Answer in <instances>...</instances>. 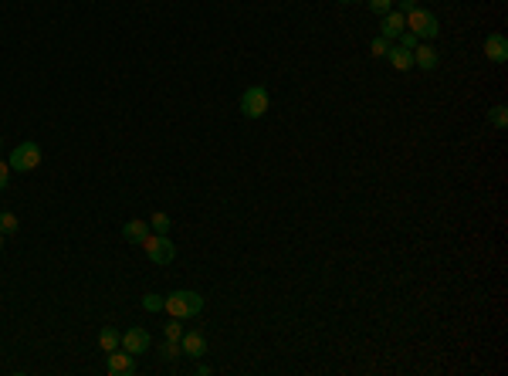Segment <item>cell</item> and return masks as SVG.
<instances>
[{
    "label": "cell",
    "mask_w": 508,
    "mask_h": 376,
    "mask_svg": "<svg viewBox=\"0 0 508 376\" xmlns=\"http://www.w3.org/2000/svg\"><path fill=\"white\" fill-rule=\"evenodd\" d=\"M370 51H373V58H386V51H390V41H386V38H373Z\"/></svg>",
    "instance_id": "obj_20"
},
{
    "label": "cell",
    "mask_w": 508,
    "mask_h": 376,
    "mask_svg": "<svg viewBox=\"0 0 508 376\" xmlns=\"http://www.w3.org/2000/svg\"><path fill=\"white\" fill-rule=\"evenodd\" d=\"M397 41H400V45H403V47H407V51H414V47H417V45H420V38H417V34H414V31H403V34H400V38H397Z\"/></svg>",
    "instance_id": "obj_21"
},
{
    "label": "cell",
    "mask_w": 508,
    "mask_h": 376,
    "mask_svg": "<svg viewBox=\"0 0 508 376\" xmlns=\"http://www.w3.org/2000/svg\"><path fill=\"white\" fill-rule=\"evenodd\" d=\"M437 62H441V55H437V47H434L431 41H420V45L414 47V68L434 72V68H437Z\"/></svg>",
    "instance_id": "obj_11"
},
{
    "label": "cell",
    "mask_w": 508,
    "mask_h": 376,
    "mask_svg": "<svg viewBox=\"0 0 508 376\" xmlns=\"http://www.w3.org/2000/svg\"><path fill=\"white\" fill-rule=\"evenodd\" d=\"M176 356H184V349H180V339H166L163 343V360H176Z\"/></svg>",
    "instance_id": "obj_18"
},
{
    "label": "cell",
    "mask_w": 508,
    "mask_h": 376,
    "mask_svg": "<svg viewBox=\"0 0 508 376\" xmlns=\"http://www.w3.org/2000/svg\"><path fill=\"white\" fill-rule=\"evenodd\" d=\"M403 31H407V14H400V11H386L383 24H380V38H386V41H397Z\"/></svg>",
    "instance_id": "obj_8"
},
{
    "label": "cell",
    "mask_w": 508,
    "mask_h": 376,
    "mask_svg": "<svg viewBox=\"0 0 508 376\" xmlns=\"http://www.w3.org/2000/svg\"><path fill=\"white\" fill-rule=\"evenodd\" d=\"M407 31H414L420 41H434V38L441 34V24H437L434 11H427V7H420V4H417L414 11L407 14Z\"/></svg>",
    "instance_id": "obj_2"
},
{
    "label": "cell",
    "mask_w": 508,
    "mask_h": 376,
    "mask_svg": "<svg viewBox=\"0 0 508 376\" xmlns=\"http://www.w3.org/2000/svg\"><path fill=\"white\" fill-rule=\"evenodd\" d=\"M139 248L146 251V258H149L153 265H169V261L176 258V248H173V241H169L166 234H153V231H149V234L142 237Z\"/></svg>",
    "instance_id": "obj_4"
},
{
    "label": "cell",
    "mask_w": 508,
    "mask_h": 376,
    "mask_svg": "<svg viewBox=\"0 0 508 376\" xmlns=\"http://www.w3.org/2000/svg\"><path fill=\"white\" fill-rule=\"evenodd\" d=\"M370 11L373 14H386V11H393V0H370Z\"/></svg>",
    "instance_id": "obj_23"
},
{
    "label": "cell",
    "mask_w": 508,
    "mask_h": 376,
    "mask_svg": "<svg viewBox=\"0 0 508 376\" xmlns=\"http://www.w3.org/2000/svg\"><path fill=\"white\" fill-rule=\"evenodd\" d=\"M339 4H356V0H339Z\"/></svg>",
    "instance_id": "obj_26"
},
{
    "label": "cell",
    "mask_w": 508,
    "mask_h": 376,
    "mask_svg": "<svg viewBox=\"0 0 508 376\" xmlns=\"http://www.w3.org/2000/svg\"><path fill=\"white\" fill-rule=\"evenodd\" d=\"M0 248H4V234H0Z\"/></svg>",
    "instance_id": "obj_27"
},
{
    "label": "cell",
    "mask_w": 508,
    "mask_h": 376,
    "mask_svg": "<svg viewBox=\"0 0 508 376\" xmlns=\"http://www.w3.org/2000/svg\"><path fill=\"white\" fill-rule=\"evenodd\" d=\"M485 55H488V62L505 64L508 62V38L505 34H488V38H485Z\"/></svg>",
    "instance_id": "obj_10"
},
{
    "label": "cell",
    "mask_w": 508,
    "mask_h": 376,
    "mask_svg": "<svg viewBox=\"0 0 508 376\" xmlns=\"http://www.w3.org/2000/svg\"><path fill=\"white\" fill-rule=\"evenodd\" d=\"M163 312L173 315V319H193V315L203 312V295L201 292H186V288L169 292V295L163 298Z\"/></svg>",
    "instance_id": "obj_1"
},
{
    "label": "cell",
    "mask_w": 508,
    "mask_h": 376,
    "mask_svg": "<svg viewBox=\"0 0 508 376\" xmlns=\"http://www.w3.org/2000/svg\"><path fill=\"white\" fill-rule=\"evenodd\" d=\"M106 366L112 376H132L136 373V356L132 353H125L123 346L119 349H112V353H106Z\"/></svg>",
    "instance_id": "obj_6"
},
{
    "label": "cell",
    "mask_w": 508,
    "mask_h": 376,
    "mask_svg": "<svg viewBox=\"0 0 508 376\" xmlns=\"http://www.w3.org/2000/svg\"><path fill=\"white\" fill-rule=\"evenodd\" d=\"M123 349H125V353H132V356L146 353V349H149V332L139 329V326L125 329V332H123Z\"/></svg>",
    "instance_id": "obj_9"
},
{
    "label": "cell",
    "mask_w": 508,
    "mask_h": 376,
    "mask_svg": "<svg viewBox=\"0 0 508 376\" xmlns=\"http://www.w3.org/2000/svg\"><path fill=\"white\" fill-rule=\"evenodd\" d=\"M492 125H495V129H505V125H508L505 106H495V109H492Z\"/></svg>",
    "instance_id": "obj_19"
},
{
    "label": "cell",
    "mask_w": 508,
    "mask_h": 376,
    "mask_svg": "<svg viewBox=\"0 0 508 376\" xmlns=\"http://www.w3.org/2000/svg\"><path fill=\"white\" fill-rule=\"evenodd\" d=\"M98 346H102V353H112V349H119L123 346V332H115L112 326L98 332Z\"/></svg>",
    "instance_id": "obj_14"
},
{
    "label": "cell",
    "mask_w": 508,
    "mask_h": 376,
    "mask_svg": "<svg viewBox=\"0 0 508 376\" xmlns=\"http://www.w3.org/2000/svg\"><path fill=\"white\" fill-rule=\"evenodd\" d=\"M386 62L393 64V68H397V72H410V68H414V51H407V47L403 45H390V51H386Z\"/></svg>",
    "instance_id": "obj_12"
},
{
    "label": "cell",
    "mask_w": 508,
    "mask_h": 376,
    "mask_svg": "<svg viewBox=\"0 0 508 376\" xmlns=\"http://www.w3.org/2000/svg\"><path fill=\"white\" fill-rule=\"evenodd\" d=\"M149 234V224L146 220H129L123 227V237L129 241V244H142V237Z\"/></svg>",
    "instance_id": "obj_13"
},
{
    "label": "cell",
    "mask_w": 508,
    "mask_h": 376,
    "mask_svg": "<svg viewBox=\"0 0 508 376\" xmlns=\"http://www.w3.org/2000/svg\"><path fill=\"white\" fill-rule=\"evenodd\" d=\"M163 336H166V339H180V336H184V319H173V315H169V322L163 326Z\"/></svg>",
    "instance_id": "obj_17"
},
{
    "label": "cell",
    "mask_w": 508,
    "mask_h": 376,
    "mask_svg": "<svg viewBox=\"0 0 508 376\" xmlns=\"http://www.w3.org/2000/svg\"><path fill=\"white\" fill-rule=\"evenodd\" d=\"M393 4H397V11H400V14H410V11L417 7V0H393Z\"/></svg>",
    "instance_id": "obj_25"
},
{
    "label": "cell",
    "mask_w": 508,
    "mask_h": 376,
    "mask_svg": "<svg viewBox=\"0 0 508 376\" xmlns=\"http://www.w3.org/2000/svg\"><path fill=\"white\" fill-rule=\"evenodd\" d=\"M17 227H21V220H17L11 210H4V214H0V234H4V237L17 234Z\"/></svg>",
    "instance_id": "obj_15"
},
{
    "label": "cell",
    "mask_w": 508,
    "mask_h": 376,
    "mask_svg": "<svg viewBox=\"0 0 508 376\" xmlns=\"http://www.w3.org/2000/svg\"><path fill=\"white\" fill-rule=\"evenodd\" d=\"M7 180H11V163L0 159V190H7Z\"/></svg>",
    "instance_id": "obj_24"
},
{
    "label": "cell",
    "mask_w": 508,
    "mask_h": 376,
    "mask_svg": "<svg viewBox=\"0 0 508 376\" xmlns=\"http://www.w3.org/2000/svg\"><path fill=\"white\" fill-rule=\"evenodd\" d=\"M142 305H146L149 312H163V298L159 295H142Z\"/></svg>",
    "instance_id": "obj_22"
},
{
    "label": "cell",
    "mask_w": 508,
    "mask_h": 376,
    "mask_svg": "<svg viewBox=\"0 0 508 376\" xmlns=\"http://www.w3.org/2000/svg\"><path fill=\"white\" fill-rule=\"evenodd\" d=\"M268 109H271V92H268L264 85L244 89V95H241V115H244V119H261Z\"/></svg>",
    "instance_id": "obj_3"
},
{
    "label": "cell",
    "mask_w": 508,
    "mask_h": 376,
    "mask_svg": "<svg viewBox=\"0 0 508 376\" xmlns=\"http://www.w3.org/2000/svg\"><path fill=\"white\" fill-rule=\"evenodd\" d=\"M11 170H17V173H31V170H38L41 166V146L38 142H21V146H14V153H11Z\"/></svg>",
    "instance_id": "obj_5"
},
{
    "label": "cell",
    "mask_w": 508,
    "mask_h": 376,
    "mask_svg": "<svg viewBox=\"0 0 508 376\" xmlns=\"http://www.w3.org/2000/svg\"><path fill=\"white\" fill-rule=\"evenodd\" d=\"M0 142H4V136H0Z\"/></svg>",
    "instance_id": "obj_28"
},
{
    "label": "cell",
    "mask_w": 508,
    "mask_h": 376,
    "mask_svg": "<svg viewBox=\"0 0 508 376\" xmlns=\"http://www.w3.org/2000/svg\"><path fill=\"white\" fill-rule=\"evenodd\" d=\"M149 231H153V234H169V217L163 210H156L153 217H149Z\"/></svg>",
    "instance_id": "obj_16"
},
{
    "label": "cell",
    "mask_w": 508,
    "mask_h": 376,
    "mask_svg": "<svg viewBox=\"0 0 508 376\" xmlns=\"http://www.w3.org/2000/svg\"><path fill=\"white\" fill-rule=\"evenodd\" d=\"M180 349H184L190 360H203V356H207V336L197 329L184 332V336H180Z\"/></svg>",
    "instance_id": "obj_7"
}]
</instances>
